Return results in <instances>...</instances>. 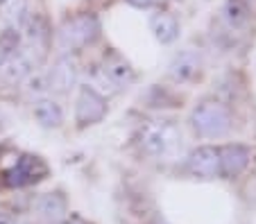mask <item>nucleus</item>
I'll list each match as a JSON object with an SVG mask.
<instances>
[{
    "instance_id": "obj_1",
    "label": "nucleus",
    "mask_w": 256,
    "mask_h": 224,
    "mask_svg": "<svg viewBox=\"0 0 256 224\" xmlns=\"http://www.w3.org/2000/svg\"><path fill=\"white\" fill-rule=\"evenodd\" d=\"M190 120H193V127L198 134H202L206 138H220L232 127V113L224 104L208 100V102H202L200 107H195Z\"/></svg>"
},
{
    "instance_id": "obj_2",
    "label": "nucleus",
    "mask_w": 256,
    "mask_h": 224,
    "mask_svg": "<svg viewBox=\"0 0 256 224\" xmlns=\"http://www.w3.org/2000/svg\"><path fill=\"white\" fill-rule=\"evenodd\" d=\"M100 36V20L93 14H78L62 25L59 43L64 50H78L91 45Z\"/></svg>"
},
{
    "instance_id": "obj_3",
    "label": "nucleus",
    "mask_w": 256,
    "mask_h": 224,
    "mask_svg": "<svg viewBox=\"0 0 256 224\" xmlns=\"http://www.w3.org/2000/svg\"><path fill=\"white\" fill-rule=\"evenodd\" d=\"M46 177H48V166H46L44 159L34 154H23L10 170H5L2 179L10 188H23V186L36 184Z\"/></svg>"
},
{
    "instance_id": "obj_4",
    "label": "nucleus",
    "mask_w": 256,
    "mask_h": 224,
    "mask_svg": "<svg viewBox=\"0 0 256 224\" xmlns=\"http://www.w3.org/2000/svg\"><path fill=\"white\" fill-rule=\"evenodd\" d=\"M179 132L170 122H156L143 132V150L152 156H168L177 147Z\"/></svg>"
},
{
    "instance_id": "obj_5",
    "label": "nucleus",
    "mask_w": 256,
    "mask_h": 224,
    "mask_svg": "<svg viewBox=\"0 0 256 224\" xmlns=\"http://www.w3.org/2000/svg\"><path fill=\"white\" fill-rule=\"evenodd\" d=\"M106 116V100L91 86H82L75 107V120L80 127H88L100 122Z\"/></svg>"
},
{
    "instance_id": "obj_6",
    "label": "nucleus",
    "mask_w": 256,
    "mask_h": 224,
    "mask_svg": "<svg viewBox=\"0 0 256 224\" xmlns=\"http://www.w3.org/2000/svg\"><path fill=\"white\" fill-rule=\"evenodd\" d=\"M102 75H104V79L112 84L114 88H125L134 82V68H132L130 61H127L122 54L114 52V50H109V52L104 54Z\"/></svg>"
},
{
    "instance_id": "obj_7",
    "label": "nucleus",
    "mask_w": 256,
    "mask_h": 224,
    "mask_svg": "<svg viewBox=\"0 0 256 224\" xmlns=\"http://www.w3.org/2000/svg\"><path fill=\"white\" fill-rule=\"evenodd\" d=\"M188 172L198 179H216L220 175V156L216 147H198L188 156Z\"/></svg>"
},
{
    "instance_id": "obj_8",
    "label": "nucleus",
    "mask_w": 256,
    "mask_h": 224,
    "mask_svg": "<svg viewBox=\"0 0 256 224\" xmlns=\"http://www.w3.org/2000/svg\"><path fill=\"white\" fill-rule=\"evenodd\" d=\"M218 156H220V175H224L227 179L242 175L245 168L250 166V147L240 145V143L218 150Z\"/></svg>"
},
{
    "instance_id": "obj_9",
    "label": "nucleus",
    "mask_w": 256,
    "mask_h": 224,
    "mask_svg": "<svg viewBox=\"0 0 256 224\" xmlns=\"http://www.w3.org/2000/svg\"><path fill=\"white\" fill-rule=\"evenodd\" d=\"M75 82H78V68H75V63L66 57L59 59L48 75V88H52V91H57V93H66L75 86Z\"/></svg>"
},
{
    "instance_id": "obj_10",
    "label": "nucleus",
    "mask_w": 256,
    "mask_h": 224,
    "mask_svg": "<svg viewBox=\"0 0 256 224\" xmlns=\"http://www.w3.org/2000/svg\"><path fill=\"white\" fill-rule=\"evenodd\" d=\"M200 66H202L200 54L193 52V50H184L170 63V77L177 79V82H188L200 73Z\"/></svg>"
},
{
    "instance_id": "obj_11",
    "label": "nucleus",
    "mask_w": 256,
    "mask_h": 224,
    "mask_svg": "<svg viewBox=\"0 0 256 224\" xmlns=\"http://www.w3.org/2000/svg\"><path fill=\"white\" fill-rule=\"evenodd\" d=\"M30 70H32V63H30L28 54H14L5 66H0V82L5 86H14L28 77Z\"/></svg>"
},
{
    "instance_id": "obj_12",
    "label": "nucleus",
    "mask_w": 256,
    "mask_h": 224,
    "mask_svg": "<svg viewBox=\"0 0 256 224\" xmlns=\"http://www.w3.org/2000/svg\"><path fill=\"white\" fill-rule=\"evenodd\" d=\"M36 211H39V218L46 222H59L66 213V200L62 193H48L39 200Z\"/></svg>"
},
{
    "instance_id": "obj_13",
    "label": "nucleus",
    "mask_w": 256,
    "mask_h": 224,
    "mask_svg": "<svg viewBox=\"0 0 256 224\" xmlns=\"http://www.w3.org/2000/svg\"><path fill=\"white\" fill-rule=\"evenodd\" d=\"M34 116H36V120H39L46 129H54V127H59L64 120L62 107H59L54 100H48V98L39 100V102L34 104Z\"/></svg>"
},
{
    "instance_id": "obj_14",
    "label": "nucleus",
    "mask_w": 256,
    "mask_h": 224,
    "mask_svg": "<svg viewBox=\"0 0 256 224\" xmlns=\"http://www.w3.org/2000/svg\"><path fill=\"white\" fill-rule=\"evenodd\" d=\"M152 32L161 43H170L179 34V23L172 14H154L152 16Z\"/></svg>"
},
{
    "instance_id": "obj_15",
    "label": "nucleus",
    "mask_w": 256,
    "mask_h": 224,
    "mask_svg": "<svg viewBox=\"0 0 256 224\" xmlns=\"http://www.w3.org/2000/svg\"><path fill=\"white\" fill-rule=\"evenodd\" d=\"M18 45H20V32L16 27H7L5 32H0V66H5L14 57Z\"/></svg>"
},
{
    "instance_id": "obj_16",
    "label": "nucleus",
    "mask_w": 256,
    "mask_h": 224,
    "mask_svg": "<svg viewBox=\"0 0 256 224\" xmlns=\"http://www.w3.org/2000/svg\"><path fill=\"white\" fill-rule=\"evenodd\" d=\"M224 18L232 27H240L250 20V7L245 0H227L224 5Z\"/></svg>"
},
{
    "instance_id": "obj_17",
    "label": "nucleus",
    "mask_w": 256,
    "mask_h": 224,
    "mask_svg": "<svg viewBox=\"0 0 256 224\" xmlns=\"http://www.w3.org/2000/svg\"><path fill=\"white\" fill-rule=\"evenodd\" d=\"M28 36L36 43V41H48V25H46V20L41 18V16H34L32 20H30V27H28Z\"/></svg>"
},
{
    "instance_id": "obj_18",
    "label": "nucleus",
    "mask_w": 256,
    "mask_h": 224,
    "mask_svg": "<svg viewBox=\"0 0 256 224\" xmlns=\"http://www.w3.org/2000/svg\"><path fill=\"white\" fill-rule=\"evenodd\" d=\"M130 5H134V7H143V9H148V7H159V5H164L166 0H127Z\"/></svg>"
},
{
    "instance_id": "obj_19",
    "label": "nucleus",
    "mask_w": 256,
    "mask_h": 224,
    "mask_svg": "<svg viewBox=\"0 0 256 224\" xmlns=\"http://www.w3.org/2000/svg\"><path fill=\"white\" fill-rule=\"evenodd\" d=\"M62 224H88V222H86V220H82V218H80V215H70V218H68V220H64Z\"/></svg>"
},
{
    "instance_id": "obj_20",
    "label": "nucleus",
    "mask_w": 256,
    "mask_h": 224,
    "mask_svg": "<svg viewBox=\"0 0 256 224\" xmlns=\"http://www.w3.org/2000/svg\"><path fill=\"white\" fill-rule=\"evenodd\" d=\"M0 224H12V218L5 213H0Z\"/></svg>"
},
{
    "instance_id": "obj_21",
    "label": "nucleus",
    "mask_w": 256,
    "mask_h": 224,
    "mask_svg": "<svg viewBox=\"0 0 256 224\" xmlns=\"http://www.w3.org/2000/svg\"><path fill=\"white\" fill-rule=\"evenodd\" d=\"M2 2H5V0H0V5H2Z\"/></svg>"
}]
</instances>
